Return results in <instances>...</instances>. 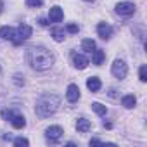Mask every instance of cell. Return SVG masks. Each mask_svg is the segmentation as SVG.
Returning <instances> with one entry per match:
<instances>
[{"instance_id":"8fae6325","label":"cell","mask_w":147,"mask_h":147,"mask_svg":"<svg viewBox=\"0 0 147 147\" xmlns=\"http://www.w3.org/2000/svg\"><path fill=\"white\" fill-rule=\"evenodd\" d=\"M100 87H102V82H100L99 76H90V78L87 80V88H88L90 92H99Z\"/></svg>"},{"instance_id":"1f68e13d","label":"cell","mask_w":147,"mask_h":147,"mask_svg":"<svg viewBox=\"0 0 147 147\" xmlns=\"http://www.w3.org/2000/svg\"><path fill=\"white\" fill-rule=\"evenodd\" d=\"M0 71H2V67H0Z\"/></svg>"},{"instance_id":"8992f818","label":"cell","mask_w":147,"mask_h":147,"mask_svg":"<svg viewBox=\"0 0 147 147\" xmlns=\"http://www.w3.org/2000/svg\"><path fill=\"white\" fill-rule=\"evenodd\" d=\"M135 4L133 2H119V4H116V12L119 14V16H131L133 12H135Z\"/></svg>"},{"instance_id":"52a82bcc","label":"cell","mask_w":147,"mask_h":147,"mask_svg":"<svg viewBox=\"0 0 147 147\" xmlns=\"http://www.w3.org/2000/svg\"><path fill=\"white\" fill-rule=\"evenodd\" d=\"M66 99H67L71 104L78 102V99H80V87H78V85H75V83L67 85V90H66Z\"/></svg>"},{"instance_id":"e0dca14e","label":"cell","mask_w":147,"mask_h":147,"mask_svg":"<svg viewBox=\"0 0 147 147\" xmlns=\"http://www.w3.org/2000/svg\"><path fill=\"white\" fill-rule=\"evenodd\" d=\"M135 104H137V99H135V95H125L123 99H121V106L123 107H126V109H131V107H135Z\"/></svg>"},{"instance_id":"ac0fdd59","label":"cell","mask_w":147,"mask_h":147,"mask_svg":"<svg viewBox=\"0 0 147 147\" xmlns=\"http://www.w3.org/2000/svg\"><path fill=\"white\" fill-rule=\"evenodd\" d=\"M82 49L85 50V52H88V54H92L95 49H97V45H95V42L92 40V38H85L83 42H82Z\"/></svg>"},{"instance_id":"9c48e42d","label":"cell","mask_w":147,"mask_h":147,"mask_svg":"<svg viewBox=\"0 0 147 147\" xmlns=\"http://www.w3.org/2000/svg\"><path fill=\"white\" fill-rule=\"evenodd\" d=\"M62 18H64V12H62V9H61L59 5L50 7V11H49V19H50L52 23H61Z\"/></svg>"},{"instance_id":"5bb4252c","label":"cell","mask_w":147,"mask_h":147,"mask_svg":"<svg viewBox=\"0 0 147 147\" xmlns=\"http://www.w3.org/2000/svg\"><path fill=\"white\" fill-rule=\"evenodd\" d=\"M0 36H2L4 40H14L16 30L11 28V26H2V28H0Z\"/></svg>"},{"instance_id":"277c9868","label":"cell","mask_w":147,"mask_h":147,"mask_svg":"<svg viewBox=\"0 0 147 147\" xmlns=\"http://www.w3.org/2000/svg\"><path fill=\"white\" fill-rule=\"evenodd\" d=\"M33 35V30H31V26H28V24H21L19 28H18V31H16V36H14V45H21L23 42H26L30 36Z\"/></svg>"},{"instance_id":"cb8c5ba5","label":"cell","mask_w":147,"mask_h":147,"mask_svg":"<svg viewBox=\"0 0 147 147\" xmlns=\"http://www.w3.org/2000/svg\"><path fill=\"white\" fill-rule=\"evenodd\" d=\"M14 83H16L18 87H23V85H24V78H23L21 75H14Z\"/></svg>"},{"instance_id":"d6986e66","label":"cell","mask_w":147,"mask_h":147,"mask_svg":"<svg viewBox=\"0 0 147 147\" xmlns=\"http://www.w3.org/2000/svg\"><path fill=\"white\" fill-rule=\"evenodd\" d=\"M92 109H94L99 116H106V114H107V107L102 106L100 102H94V104H92Z\"/></svg>"},{"instance_id":"3957f363","label":"cell","mask_w":147,"mask_h":147,"mask_svg":"<svg viewBox=\"0 0 147 147\" xmlns=\"http://www.w3.org/2000/svg\"><path fill=\"white\" fill-rule=\"evenodd\" d=\"M111 73H113V76L118 78V80H125L126 75H128V66L123 59H116L111 66Z\"/></svg>"},{"instance_id":"d4e9b609","label":"cell","mask_w":147,"mask_h":147,"mask_svg":"<svg viewBox=\"0 0 147 147\" xmlns=\"http://www.w3.org/2000/svg\"><path fill=\"white\" fill-rule=\"evenodd\" d=\"M12 116H14V113H12V111H9V109H4V111H2V118H4V119H7V121H9Z\"/></svg>"},{"instance_id":"7a4b0ae2","label":"cell","mask_w":147,"mask_h":147,"mask_svg":"<svg viewBox=\"0 0 147 147\" xmlns=\"http://www.w3.org/2000/svg\"><path fill=\"white\" fill-rule=\"evenodd\" d=\"M61 106V99L55 95V94H43L38 100H36V106H35V113L40 116V118H49L52 116Z\"/></svg>"},{"instance_id":"5b68a950","label":"cell","mask_w":147,"mask_h":147,"mask_svg":"<svg viewBox=\"0 0 147 147\" xmlns=\"http://www.w3.org/2000/svg\"><path fill=\"white\" fill-rule=\"evenodd\" d=\"M62 128L61 126H57V125H54V126H49L47 130H45V138L49 140V142H59L61 140V137H62Z\"/></svg>"},{"instance_id":"4dcf8cb0","label":"cell","mask_w":147,"mask_h":147,"mask_svg":"<svg viewBox=\"0 0 147 147\" xmlns=\"http://www.w3.org/2000/svg\"><path fill=\"white\" fill-rule=\"evenodd\" d=\"M85 2H94V0H85Z\"/></svg>"},{"instance_id":"ba28073f","label":"cell","mask_w":147,"mask_h":147,"mask_svg":"<svg viewBox=\"0 0 147 147\" xmlns=\"http://www.w3.org/2000/svg\"><path fill=\"white\" fill-rule=\"evenodd\" d=\"M113 28L107 24V23H99L97 24V35L102 38V40H109L111 36H113Z\"/></svg>"},{"instance_id":"83f0119b","label":"cell","mask_w":147,"mask_h":147,"mask_svg":"<svg viewBox=\"0 0 147 147\" xmlns=\"http://www.w3.org/2000/svg\"><path fill=\"white\" fill-rule=\"evenodd\" d=\"M109 95H111V97H116V90H114V88H111V90H109Z\"/></svg>"},{"instance_id":"30bf717a","label":"cell","mask_w":147,"mask_h":147,"mask_svg":"<svg viewBox=\"0 0 147 147\" xmlns=\"http://www.w3.org/2000/svg\"><path fill=\"white\" fill-rule=\"evenodd\" d=\"M73 64H75L76 69H85L90 64V61L85 55H82V54H73Z\"/></svg>"},{"instance_id":"f1b7e54d","label":"cell","mask_w":147,"mask_h":147,"mask_svg":"<svg viewBox=\"0 0 147 147\" xmlns=\"http://www.w3.org/2000/svg\"><path fill=\"white\" fill-rule=\"evenodd\" d=\"M104 126H106L107 130H111V128H113V123H109V121H107V123H104Z\"/></svg>"},{"instance_id":"2e32d148","label":"cell","mask_w":147,"mask_h":147,"mask_svg":"<svg viewBox=\"0 0 147 147\" xmlns=\"http://www.w3.org/2000/svg\"><path fill=\"white\" fill-rule=\"evenodd\" d=\"M50 36H52L55 42H64L66 31H64L62 28H52V30H50Z\"/></svg>"},{"instance_id":"484cf974","label":"cell","mask_w":147,"mask_h":147,"mask_svg":"<svg viewBox=\"0 0 147 147\" xmlns=\"http://www.w3.org/2000/svg\"><path fill=\"white\" fill-rule=\"evenodd\" d=\"M40 24H42V26H47V24H49V21H47L45 18H42V19H40Z\"/></svg>"},{"instance_id":"4fadbf2b","label":"cell","mask_w":147,"mask_h":147,"mask_svg":"<svg viewBox=\"0 0 147 147\" xmlns=\"http://www.w3.org/2000/svg\"><path fill=\"white\" fill-rule=\"evenodd\" d=\"M11 123H12V126H14L16 130H23V128L26 126V119H24V116H21V114H14V116L11 118Z\"/></svg>"},{"instance_id":"f546056e","label":"cell","mask_w":147,"mask_h":147,"mask_svg":"<svg viewBox=\"0 0 147 147\" xmlns=\"http://www.w3.org/2000/svg\"><path fill=\"white\" fill-rule=\"evenodd\" d=\"M2 11H4V2L0 0V14H2Z\"/></svg>"},{"instance_id":"7c38bea8","label":"cell","mask_w":147,"mask_h":147,"mask_svg":"<svg viewBox=\"0 0 147 147\" xmlns=\"http://www.w3.org/2000/svg\"><path fill=\"white\" fill-rule=\"evenodd\" d=\"M104 61H106V52L100 50V49H95V50L92 52V62H94L95 66H102Z\"/></svg>"},{"instance_id":"4316f807","label":"cell","mask_w":147,"mask_h":147,"mask_svg":"<svg viewBox=\"0 0 147 147\" xmlns=\"http://www.w3.org/2000/svg\"><path fill=\"white\" fill-rule=\"evenodd\" d=\"M90 144H102V140H99V138H92Z\"/></svg>"},{"instance_id":"9a60e30c","label":"cell","mask_w":147,"mask_h":147,"mask_svg":"<svg viewBox=\"0 0 147 147\" xmlns=\"http://www.w3.org/2000/svg\"><path fill=\"white\" fill-rule=\"evenodd\" d=\"M90 128H92V123H90L88 119H85V118H80V119L76 121V130H78L80 133H87Z\"/></svg>"},{"instance_id":"6da1fadb","label":"cell","mask_w":147,"mask_h":147,"mask_svg":"<svg viewBox=\"0 0 147 147\" xmlns=\"http://www.w3.org/2000/svg\"><path fill=\"white\" fill-rule=\"evenodd\" d=\"M26 61L33 69L47 71L54 64V54L42 45H35V47H30L26 50Z\"/></svg>"},{"instance_id":"44dd1931","label":"cell","mask_w":147,"mask_h":147,"mask_svg":"<svg viewBox=\"0 0 147 147\" xmlns=\"http://www.w3.org/2000/svg\"><path fill=\"white\" fill-rule=\"evenodd\" d=\"M14 145H18V147H21V145H30V140L28 138H24V137H18V138H14Z\"/></svg>"},{"instance_id":"7402d4cb","label":"cell","mask_w":147,"mask_h":147,"mask_svg":"<svg viewBox=\"0 0 147 147\" xmlns=\"http://www.w3.org/2000/svg\"><path fill=\"white\" fill-rule=\"evenodd\" d=\"M78 30H80V28H78V24H75V23H69V24L66 26V31H67V33H73V35L78 33Z\"/></svg>"},{"instance_id":"603a6c76","label":"cell","mask_w":147,"mask_h":147,"mask_svg":"<svg viewBox=\"0 0 147 147\" xmlns=\"http://www.w3.org/2000/svg\"><path fill=\"white\" fill-rule=\"evenodd\" d=\"M43 4V0H26V5L30 7H40Z\"/></svg>"},{"instance_id":"ffe728a7","label":"cell","mask_w":147,"mask_h":147,"mask_svg":"<svg viewBox=\"0 0 147 147\" xmlns=\"http://www.w3.org/2000/svg\"><path fill=\"white\" fill-rule=\"evenodd\" d=\"M138 78H140V82H147V66L145 64L140 66V69H138Z\"/></svg>"}]
</instances>
